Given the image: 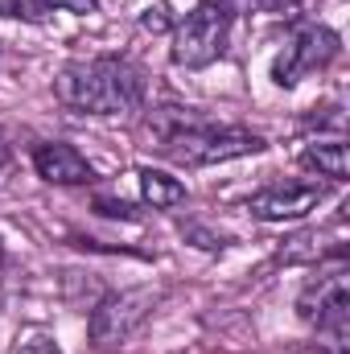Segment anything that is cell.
<instances>
[{"mask_svg": "<svg viewBox=\"0 0 350 354\" xmlns=\"http://www.w3.org/2000/svg\"><path fill=\"white\" fill-rule=\"evenodd\" d=\"M334 252H342V243H334V248H326V235H317V231H305V235H293V239H284V248H280V264H317V260H326V256H334Z\"/></svg>", "mask_w": 350, "mask_h": 354, "instance_id": "cell-11", "label": "cell"}, {"mask_svg": "<svg viewBox=\"0 0 350 354\" xmlns=\"http://www.w3.org/2000/svg\"><path fill=\"white\" fill-rule=\"evenodd\" d=\"M17 354H62V351H58V342H50V338H29Z\"/></svg>", "mask_w": 350, "mask_h": 354, "instance_id": "cell-16", "label": "cell"}, {"mask_svg": "<svg viewBox=\"0 0 350 354\" xmlns=\"http://www.w3.org/2000/svg\"><path fill=\"white\" fill-rule=\"evenodd\" d=\"M140 198L153 206V210H174L185 202V185L177 181V177L161 174V169H140Z\"/></svg>", "mask_w": 350, "mask_h": 354, "instance_id": "cell-10", "label": "cell"}, {"mask_svg": "<svg viewBox=\"0 0 350 354\" xmlns=\"http://www.w3.org/2000/svg\"><path fill=\"white\" fill-rule=\"evenodd\" d=\"M301 169L326 177L330 185H342L347 181V140L342 136H330V140H313L309 149H301Z\"/></svg>", "mask_w": 350, "mask_h": 354, "instance_id": "cell-9", "label": "cell"}, {"mask_svg": "<svg viewBox=\"0 0 350 354\" xmlns=\"http://www.w3.org/2000/svg\"><path fill=\"white\" fill-rule=\"evenodd\" d=\"M157 292L153 288H120V292H107L95 309H91L87 322V338L95 351H116L124 346L157 309Z\"/></svg>", "mask_w": 350, "mask_h": 354, "instance_id": "cell-5", "label": "cell"}, {"mask_svg": "<svg viewBox=\"0 0 350 354\" xmlns=\"http://www.w3.org/2000/svg\"><path fill=\"white\" fill-rule=\"evenodd\" d=\"M145 71L132 58L120 54H99V58H79L66 62L54 79V99L66 111L79 115H124L145 103Z\"/></svg>", "mask_w": 350, "mask_h": 354, "instance_id": "cell-2", "label": "cell"}, {"mask_svg": "<svg viewBox=\"0 0 350 354\" xmlns=\"http://www.w3.org/2000/svg\"><path fill=\"white\" fill-rule=\"evenodd\" d=\"M338 50H342V41L330 25H301L288 37V46L272 58V83L276 87H297L301 79L326 71L338 58Z\"/></svg>", "mask_w": 350, "mask_h": 354, "instance_id": "cell-6", "label": "cell"}, {"mask_svg": "<svg viewBox=\"0 0 350 354\" xmlns=\"http://www.w3.org/2000/svg\"><path fill=\"white\" fill-rule=\"evenodd\" d=\"M326 198H330V185L322 181H272L248 198V214L260 223H288V218H305Z\"/></svg>", "mask_w": 350, "mask_h": 354, "instance_id": "cell-7", "label": "cell"}, {"mask_svg": "<svg viewBox=\"0 0 350 354\" xmlns=\"http://www.w3.org/2000/svg\"><path fill=\"white\" fill-rule=\"evenodd\" d=\"M297 317L313 326L334 354H347L350 338V268L347 252L317 260V272L297 292Z\"/></svg>", "mask_w": 350, "mask_h": 354, "instance_id": "cell-3", "label": "cell"}, {"mask_svg": "<svg viewBox=\"0 0 350 354\" xmlns=\"http://www.w3.org/2000/svg\"><path fill=\"white\" fill-rule=\"evenodd\" d=\"M145 140L149 149H157L165 161L185 165V169H202V165H223V161H239V157H256L268 149L260 132L239 128V124H214L194 107H153V115L145 120Z\"/></svg>", "mask_w": 350, "mask_h": 354, "instance_id": "cell-1", "label": "cell"}, {"mask_svg": "<svg viewBox=\"0 0 350 354\" xmlns=\"http://www.w3.org/2000/svg\"><path fill=\"white\" fill-rule=\"evenodd\" d=\"M0 17L4 21H29V25H42L54 17V8L46 0H0Z\"/></svg>", "mask_w": 350, "mask_h": 354, "instance_id": "cell-12", "label": "cell"}, {"mask_svg": "<svg viewBox=\"0 0 350 354\" xmlns=\"http://www.w3.org/2000/svg\"><path fill=\"white\" fill-rule=\"evenodd\" d=\"M165 12H169V4H157V8H145V17H140V25H145V29H165V25H169V17H165Z\"/></svg>", "mask_w": 350, "mask_h": 354, "instance_id": "cell-15", "label": "cell"}, {"mask_svg": "<svg viewBox=\"0 0 350 354\" xmlns=\"http://www.w3.org/2000/svg\"><path fill=\"white\" fill-rule=\"evenodd\" d=\"M227 37H231V4L227 0H198L174 25L169 58H174V66L202 71L227 54Z\"/></svg>", "mask_w": 350, "mask_h": 354, "instance_id": "cell-4", "label": "cell"}, {"mask_svg": "<svg viewBox=\"0 0 350 354\" xmlns=\"http://www.w3.org/2000/svg\"><path fill=\"white\" fill-rule=\"evenodd\" d=\"M0 268H4V243H0Z\"/></svg>", "mask_w": 350, "mask_h": 354, "instance_id": "cell-19", "label": "cell"}, {"mask_svg": "<svg viewBox=\"0 0 350 354\" xmlns=\"http://www.w3.org/2000/svg\"><path fill=\"white\" fill-rule=\"evenodd\" d=\"M95 210L107 214V218H136V210L128 202H111V198H95Z\"/></svg>", "mask_w": 350, "mask_h": 354, "instance_id": "cell-14", "label": "cell"}, {"mask_svg": "<svg viewBox=\"0 0 350 354\" xmlns=\"http://www.w3.org/2000/svg\"><path fill=\"white\" fill-rule=\"evenodd\" d=\"M4 165H8V140H4V132H0V174H4Z\"/></svg>", "mask_w": 350, "mask_h": 354, "instance_id": "cell-18", "label": "cell"}, {"mask_svg": "<svg viewBox=\"0 0 350 354\" xmlns=\"http://www.w3.org/2000/svg\"><path fill=\"white\" fill-rule=\"evenodd\" d=\"M54 12H75V17H87V12H99V0H46Z\"/></svg>", "mask_w": 350, "mask_h": 354, "instance_id": "cell-13", "label": "cell"}, {"mask_svg": "<svg viewBox=\"0 0 350 354\" xmlns=\"http://www.w3.org/2000/svg\"><path fill=\"white\" fill-rule=\"evenodd\" d=\"M252 8H260V12H288V8H297L301 0H248Z\"/></svg>", "mask_w": 350, "mask_h": 354, "instance_id": "cell-17", "label": "cell"}, {"mask_svg": "<svg viewBox=\"0 0 350 354\" xmlns=\"http://www.w3.org/2000/svg\"><path fill=\"white\" fill-rule=\"evenodd\" d=\"M33 169L42 181L50 185H91L95 181V169L91 161L66 140H46L33 149Z\"/></svg>", "mask_w": 350, "mask_h": 354, "instance_id": "cell-8", "label": "cell"}]
</instances>
